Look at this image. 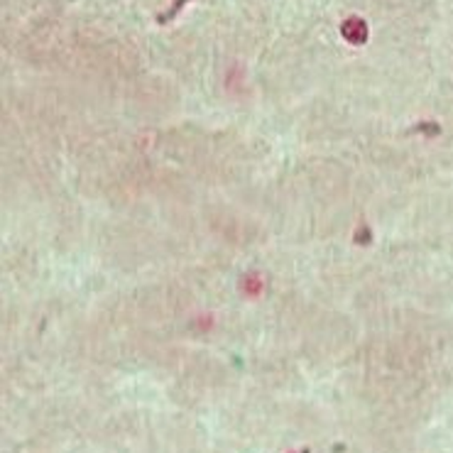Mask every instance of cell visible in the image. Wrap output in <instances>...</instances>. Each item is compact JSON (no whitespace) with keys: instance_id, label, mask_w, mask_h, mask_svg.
Masks as SVG:
<instances>
[{"instance_id":"obj_1","label":"cell","mask_w":453,"mask_h":453,"mask_svg":"<svg viewBox=\"0 0 453 453\" xmlns=\"http://www.w3.org/2000/svg\"><path fill=\"white\" fill-rule=\"evenodd\" d=\"M343 37H346L350 44H363L368 40V27L360 18H350V20L343 22Z\"/></svg>"}]
</instances>
